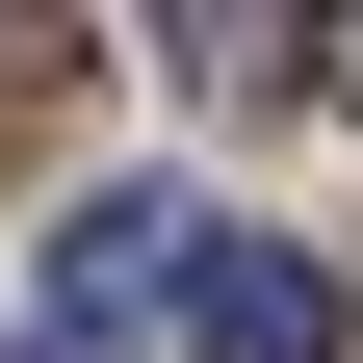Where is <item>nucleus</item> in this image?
<instances>
[{
  "label": "nucleus",
  "instance_id": "4",
  "mask_svg": "<svg viewBox=\"0 0 363 363\" xmlns=\"http://www.w3.org/2000/svg\"><path fill=\"white\" fill-rule=\"evenodd\" d=\"M52 78H78V0H0V130L52 104Z\"/></svg>",
  "mask_w": 363,
  "mask_h": 363
},
{
  "label": "nucleus",
  "instance_id": "3",
  "mask_svg": "<svg viewBox=\"0 0 363 363\" xmlns=\"http://www.w3.org/2000/svg\"><path fill=\"white\" fill-rule=\"evenodd\" d=\"M130 26H156V78H182V104H259L311 0H130Z\"/></svg>",
  "mask_w": 363,
  "mask_h": 363
},
{
  "label": "nucleus",
  "instance_id": "2",
  "mask_svg": "<svg viewBox=\"0 0 363 363\" xmlns=\"http://www.w3.org/2000/svg\"><path fill=\"white\" fill-rule=\"evenodd\" d=\"M182 337H208V363H337V286H311L286 234H208V259H182Z\"/></svg>",
  "mask_w": 363,
  "mask_h": 363
},
{
  "label": "nucleus",
  "instance_id": "6",
  "mask_svg": "<svg viewBox=\"0 0 363 363\" xmlns=\"http://www.w3.org/2000/svg\"><path fill=\"white\" fill-rule=\"evenodd\" d=\"M337 104H363V0H337Z\"/></svg>",
  "mask_w": 363,
  "mask_h": 363
},
{
  "label": "nucleus",
  "instance_id": "5",
  "mask_svg": "<svg viewBox=\"0 0 363 363\" xmlns=\"http://www.w3.org/2000/svg\"><path fill=\"white\" fill-rule=\"evenodd\" d=\"M26 363H104V337H78V311H52V337H26Z\"/></svg>",
  "mask_w": 363,
  "mask_h": 363
},
{
  "label": "nucleus",
  "instance_id": "1",
  "mask_svg": "<svg viewBox=\"0 0 363 363\" xmlns=\"http://www.w3.org/2000/svg\"><path fill=\"white\" fill-rule=\"evenodd\" d=\"M182 259H208V208H182V182H104V208L52 234V311H78V337H130V311H156Z\"/></svg>",
  "mask_w": 363,
  "mask_h": 363
}]
</instances>
